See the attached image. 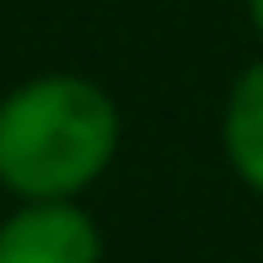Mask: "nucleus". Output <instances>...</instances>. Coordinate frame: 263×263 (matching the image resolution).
<instances>
[{"label": "nucleus", "mask_w": 263, "mask_h": 263, "mask_svg": "<svg viewBox=\"0 0 263 263\" xmlns=\"http://www.w3.org/2000/svg\"><path fill=\"white\" fill-rule=\"evenodd\" d=\"M247 22H253L258 38H263V0H247Z\"/></svg>", "instance_id": "20e7f679"}, {"label": "nucleus", "mask_w": 263, "mask_h": 263, "mask_svg": "<svg viewBox=\"0 0 263 263\" xmlns=\"http://www.w3.org/2000/svg\"><path fill=\"white\" fill-rule=\"evenodd\" d=\"M220 151H226V166L236 172V183L263 199V54L253 65H242V76L226 91Z\"/></svg>", "instance_id": "7ed1b4c3"}, {"label": "nucleus", "mask_w": 263, "mask_h": 263, "mask_svg": "<svg viewBox=\"0 0 263 263\" xmlns=\"http://www.w3.org/2000/svg\"><path fill=\"white\" fill-rule=\"evenodd\" d=\"M0 263H102V231L76 199L16 204L0 220Z\"/></svg>", "instance_id": "f03ea898"}, {"label": "nucleus", "mask_w": 263, "mask_h": 263, "mask_svg": "<svg viewBox=\"0 0 263 263\" xmlns=\"http://www.w3.org/2000/svg\"><path fill=\"white\" fill-rule=\"evenodd\" d=\"M124 113L91 76L43 70L0 97V188L22 204L81 199L118 156Z\"/></svg>", "instance_id": "f257e3e1"}]
</instances>
